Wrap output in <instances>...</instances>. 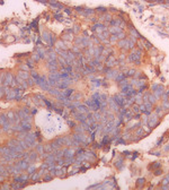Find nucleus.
I'll return each mask as SVG.
<instances>
[{"mask_svg":"<svg viewBox=\"0 0 169 190\" xmlns=\"http://www.w3.org/2000/svg\"><path fill=\"white\" fill-rule=\"evenodd\" d=\"M165 152H169V145L167 146V147L165 146Z\"/></svg>","mask_w":169,"mask_h":190,"instance_id":"4","label":"nucleus"},{"mask_svg":"<svg viewBox=\"0 0 169 190\" xmlns=\"http://www.w3.org/2000/svg\"><path fill=\"white\" fill-rule=\"evenodd\" d=\"M113 100H114V102L116 103L118 107H123L126 98H124L123 96H121V94H116L115 96H113Z\"/></svg>","mask_w":169,"mask_h":190,"instance_id":"1","label":"nucleus"},{"mask_svg":"<svg viewBox=\"0 0 169 190\" xmlns=\"http://www.w3.org/2000/svg\"><path fill=\"white\" fill-rule=\"evenodd\" d=\"M138 183H140V186H138V187H139V188H142V185L145 183V180H144V179H139V180H138Z\"/></svg>","mask_w":169,"mask_h":190,"instance_id":"3","label":"nucleus"},{"mask_svg":"<svg viewBox=\"0 0 169 190\" xmlns=\"http://www.w3.org/2000/svg\"><path fill=\"white\" fill-rule=\"evenodd\" d=\"M134 74H135V70H134V69H131V70H128V71H126L125 76H128V77H129V76H130V77H133Z\"/></svg>","mask_w":169,"mask_h":190,"instance_id":"2","label":"nucleus"}]
</instances>
